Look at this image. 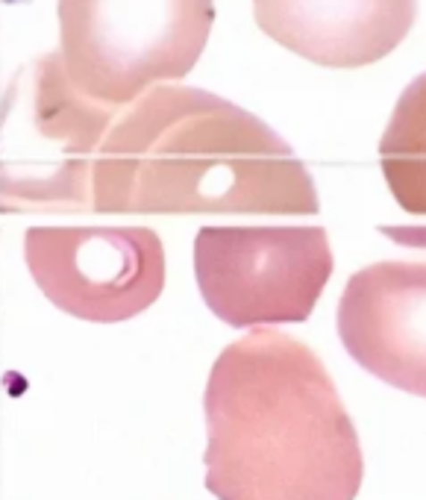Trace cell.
Returning a JSON list of instances; mask_svg holds the SVG:
<instances>
[{
  "label": "cell",
  "mask_w": 426,
  "mask_h": 500,
  "mask_svg": "<svg viewBox=\"0 0 426 500\" xmlns=\"http://www.w3.org/2000/svg\"><path fill=\"white\" fill-rule=\"evenodd\" d=\"M91 209L115 215H318L303 159L238 104L156 86L121 106L91 159Z\"/></svg>",
  "instance_id": "1"
},
{
  "label": "cell",
  "mask_w": 426,
  "mask_h": 500,
  "mask_svg": "<svg viewBox=\"0 0 426 500\" xmlns=\"http://www.w3.org/2000/svg\"><path fill=\"white\" fill-rule=\"evenodd\" d=\"M206 488L218 500H356L364 459L356 424L314 350L250 329L212 365Z\"/></svg>",
  "instance_id": "2"
},
{
  "label": "cell",
  "mask_w": 426,
  "mask_h": 500,
  "mask_svg": "<svg viewBox=\"0 0 426 500\" xmlns=\"http://www.w3.org/2000/svg\"><path fill=\"white\" fill-rule=\"evenodd\" d=\"M56 15V54L71 86L121 109L191 74L215 24V0H59Z\"/></svg>",
  "instance_id": "3"
},
{
  "label": "cell",
  "mask_w": 426,
  "mask_h": 500,
  "mask_svg": "<svg viewBox=\"0 0 426 500\" xmlns=\"http://www.w3.org/2000/svg\"><path fill=\"white\" fill-rule=\"evenodd\" d=\"M332 268L327 229L314 224H206L195 238L200 295L236 329L309 321Z\"/></svg>",
  "instance_id": "4"
},
{
  "label": "cell",
  "mask_w": 426,
  "mask_h": 500,
  "mask_svg": "<svg viewBox=\"0 0 426 500\" xmlns=\"http://www.w3.org/2000/svg\"><path fill=\"white\" fill-rule=\"evenodd\" d=\"M24 259L42 295L79 321H129L165 288V247L150 227H29Z\"/></svg>",
  "instance_id": "5"
},
{
  "label": "cell",
  "mask_w": 426,
  "mask_h": 500,
  "mask_svg": "<svg viewBox=\"0 0 426 500\" xmlns=\"http://www.w3.org/2000/svg\"><path fill=\"white\" fill-rule=\"evenodd\" d=\"M338 336L368 374L426 397V262L385 259L353 274L338 300Z\"/></svg>",
  "instance_id": "6"
},
{
  "label": "cell",
  "mask_w": 426,
  "mask_h": 500,
  "mask_svg": "<svg viewBox=\"0 0 426 500\" xmlns=\"http://www.w3.org/2000/svg\"><path fill=\"white\" fill-rule=\"evenodd\" d=\"M259 29L321 68H364L403 45L418 0H253Z\"/></svg>",
  "instance_id": "7"
},
{
  "label": "cell",
  "mask_w": 426,
  "mask_h": 500,
  "mask_svg": "<svg viewBox=\"0 0 426 500\" xmlns=\"http://www.w3.org/2000/svg\"><path fill=\"white\" fill-rule=\"evenodd\" d=\"M380 168L403 212L426 218V74L403 88L380 138Z\"/></svg>",
  "instance_id": "8"
}]
</instances>
